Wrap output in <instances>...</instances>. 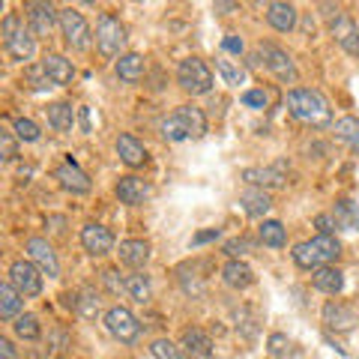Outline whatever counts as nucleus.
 <instances>
[{"mask_svg":"<svg viewBox=\"0 0 359 359\" xmlns=\"http://www.w3.org/2000/svg\"><path fill=\"white\" fill-rule=\"evenodd\" d=\"M287 108L299 123H309V126H327L332 120L330 102L323 99V93L311 87H297L287 93Z\"/></svg>","mask_w":359,"mask_h":359,"instance_id":"1","label":"nucleus"},{"mask_svg":"<svg viewBox=\"0 0 359 359\" xmlns=\"http://www.w3.org/2000/svg\"><path fill=\"white\" fill-rule=\"evenodd\" d=\"M294 264L297 266H302V269H320V266H330L335 257L341 255V243L335 240V237H323V233H318L314 240H309V243H299L294 252Z\"/></svg>","mask_w":359,"mask_h":359,"instance_id":"2","label":"nucleus"},{"mask_svg":"<svg viewBox=\"0 0 359 359\" xmlns=\"http://www.w3.org/2000/svg\"><path fill=\"white\" fill-rule=\"evenodd\" d=\"M0 36H4V48L13 60L25 63L33 57V51H36V36H33V30L25 27V21H21L15 13H9L4 18V30H0Z\"/></svg>","mask_w":359,"mask_h":359,"instance_id":"3","label":"nucleus"},{"mask_svg":"<svg viewBox=\"0 0 359 359\" xmlns=\"http://www.w3.org/2000/svg\"><path fill=\"white\" fill-rule=\"evenodd\" d=\"M177 84L183 87L186 93H192V96H204V93H210V87H212V72H210V66L204 60L186 57V60H180V66H177Z\"/></svg>","mask_w":359,"mask_h":359,"instance_id":"4","label":"nucleus"},{"mask_svg":"<svg viewBox=\"0 0 359 359\" xmlns=\"http://www.w3.org/2000/svg\"><path fill=\"white\" fill-rule=\"evenodd\" d=\"M126 45V27L120 25V18L117 15H111L105 13L102 18H99V25H96V48L102 57H117L120 48Z\"/></svg>","mask_w":359,"mask_h":359,"instance_id":"5","label":"nucleus"},{"mask_svg":"<svg viewBox=\"0 0 359 359\" xmlns=\"http://www.w3.org/2000/svg\"><path fill=\"white\" fill-rule=\"evenodd\" d=\"M60 30L66 36V45L75 51H84L90 39H93V33H90V25L84 21V15L78 13V9H60Z\"/></svg>","mask_w":359,"mask_h":359,"instance_id":"6","label":"nucleus"},{"mask_svg":"<svg viewBox=\"0 0 359 359\" xmlns=\"http://www.w3.org/2000/svg\"><path fill=\"white\" fill-rule=\"evenodd\" d=\"M257 51H261L266 69L273 72L282 84H294L297 81V66H294V60H290V54L285 48H278V45H273V42H261V48Z\"/></svg>","mask_w":359,"mask_h":359,"instance_id":"7","label":"nucleus"},{"mask_svg":"<svg viewBox=\"0 0 359 359\" xmlns=\"http://www.w3.org/2000/svg\"><path fill=\"white\" fill-rule=\"evenodd\" d=\"M9 285H13L21 297H39L42 294V273L33 261H15L9 266Z\"/></svg>","mask_w":359,"mask_h":359,"instance_id":"8","label":"nucleus"},{"mask_svg":"<svg viewBox=\"0 0 359 359\" xmlns=\"http://www.w3.org/2000/svg\"><path fill=\"white\" fill-rule=\"evenodd\" d=\"M105 327H108V332L114 335L117 341H123V344H132L135 339H138V332H141V323L135 320V314H132L129 309H123V306L108 309Z\"/></svg>","mask_w":359,"mask_h":359,"instance_id":"9","label":"nucleus"},{"mask_svg":"<svg viewBox=\"0 0 359 359\" xmlns=\"http://www.w3.org/2000/svg\"><path fill=\"white\" fill-rule=\"evenodd\" d=\"M25 249H27V257H30V261L39 266V273H42V276H48V278H57V276H60L57 255H54V249L48 245V240L30 237V240L25 243Z\"/></svg>","mask_w":359,"mask_h":359,"instance_id":"10","label":"nucleus"},{"mask_svg":"<svg viewBox=\"0 0 359 359\" xmlns=\"http://www.w3.org/2000/svg\"><path fill=\"white\" fill-rule=\"evenodd\" d=\"M25 13L30 21V30L36 36H48L54 30V21H60V13L51 4H45V0H30V4H25Z\"/></svg>","mask_w":359,"mask_h":359,"instance_id":"11","label":"nucleus"},{"mask_svg":"<svg viewBox=\"0 0 359 359\" xmlns=\"http://www.w3.org/2000/svg\"><path fill=\"white\" fill-rule=\"evenodd\" d=\"M81 245H84V252H90L93 257H102L114 249V233H111L105 224L90 222L81 228Z\"/></svg>","mask_w":359,"mask_h":359,"instance_id":"12","label":"nucleus"},{"mask_svg":"<svg viewBox=\"0 0 359 359\" xmlns=\"http://www.w3.org/2000/svg\"><path fill=\"white\" fill-rule=\"evenodd\" d=\"M323 323H327L330 330H335V332H351L359 323V314H356V309L344 306V302L330 299L327 306H323Z\"/></svg>","mask_w":359,"mask_h":359,"instance_id":"13","label":"nucleus"},{"mask_svg":"<svg viewBox=\"0 0 359 359\" xmlns=\"http://www.w3.org/2000/svg\"><path fill=\"white\" fill-rule=\"evenodd\" d=\"M114 192H117V198L123 201V204H129V207H138V204H144V201L150 198V183L147 180H141V177H120L117 180V186H114Z\"/></svg>","mask_w":359,"mask_h":359,"instance_id":"14","label":"nucleus"},{"mask_svg":"<svg viewBox=\"0 0 359 359\" xmlns=\"http://www.w3.org/2000/svg\"><path fill=\"white\" fill-rule=\"evenodd\" d=\"M180 351H183V356H189V359H210L212 341L204 330L189 327V330H183V335H180Z\"/></svg>","mask_w":359,"mask_h":359,"instance_id":"15","label":"nucleus"},{"mask_svg":"<svg viewBox=\"0 0 359 359\" xmlns=\"http://www.w3.org/2000/svg\"><path fill=\"white\" fill-rule=\"evenodd\" d=\"M54 180H57V183L66 189V192H72V195H87V192H90V177H87L72 159L63 162L57 171H54Z\"/></svg>","mask_w":359,"mask_h":359,"instance_id":"16","label":"nucleus"},{"mask_svg":"<svg viewBox=\"0 0 359 359\" xmlns=\"http://www.w3.org/2000/svg\"><path fill=\"white\" fill-rule=\"evenodd\" d=\"M243 180H245V183H252V186H257V189H285L287 174H285V165L249 168V171H243Z\"/></svg>","mask_w":359,"mask_h":359,"instance_id":"17","label":"nucleus"},{"mask_svg":"<svg viewBox=\"0 0 359 359\" xmlns=\"http://www.w3.org/2000/svg\"><path fill=\"white\" fill-rule=\"evenodd\" d=\"M330 30H332L335 42H339L347 54H359V25L351 15H339L330 25Z\"/></svg>","mask_w":359,"mask_h":359,"instance_id":"18","label":"nucleus"},{"mask_svg":"<svg viewBox=\"0 0 359 359\" xmlns=\"http://www.w3.org/2000/svg\"><path fill=\"white\" fill-rule=\"evenodd\" d=\"M42 69L48 72V78L57 87L72 84V78H75V66H72V60H66L63 54H45V57H42Z\"/></svg>","mask_w":359,"mask_h":359,"instance_id":"19","label":"nucleus"},{"mask_svg":"<svg viewBox=\"0 0 359 359\" xmlns=\"http://www.w3.org/2000/svg\"><path fill=\"white\" fill-rule=\"evenodd\" d=\"M266 21L273 25L278 33H287L297 27V6L294 4H266Z\"/></svg>","mask_w":359,"mask_h":359,"instance_id":"20","label":"nucleus"},{"mask_svg":"<svg viewBox=\"0 0 359 359\" xmlns=\"http://www.w3.org/2000/svg\"><path fill=\"white\" fill-rule=\"evenodd\" d=\"M174 114L180 117V123H183V129L189 138H204L207 135V117H204V111L195 108V105H180Z\"/></svg>","mask_w":359,"mask_h":359,"instance_id":"21","label":"nucleus"},{"mask_svg":"<svg viewBox=\"0 0 359 359\" xmlns=\"http://www.w3.org/2000/svg\"><path fill=\"white\" fill-rule=\"evenodd\" d=\"M120 261L132 269H141L150 261V243L147 240H123L120 243Z\"/></svg>","mask_w":359,"mask_h":359,"instance_id":"22","label":"nucleus"},{"mask_svg":"<svg viewBox=\"0 0 359 359\" xmlns=\"http://www.w3.org/2000/svg\"><path fill=\"white\" fill-rule=\"evenodd\" d=\"M222 278L228 287H237V290H245L249 285H255V273L245 261H228L222 269Z\"/></svg>","mask_w":359,"mask_h":359,"instance_id":"23","label":"nucleus"},{"mask_svg":"<svg viewBox=\"0 0 359 359\" xmlns=\"http://www.w3.org/2000/svg\"><path fill=\"white\" fill-rule=\"evenodd\" d=\"M117 153L129 168H141L144 162H147V150H144V144L135 138V135H120L117 138Z\"/></svg>","mask_w":359,"mask_h":359,"instance_id":"24","label":"nucleus"},{"mask_svg":"<svg viewBox=\"0 0 359 359\" xmlns=\"http://www.w3.org/2000/svg\"><path fill=\"white\" fill-rule=\"evenodd\" d=\"M240 204H243V210H245V216L261 219L264 212H269V207H273V198H269L264 189L252 186V189H245V192L240 195Z\"/></svg>","mask_w":359,"mask_h":359,"instance_id":"25","label":"nucleus"},{"mask_svg":"<svg viewBox=\"0 0 359 359\" xmlns=\"http://www.w3.org/2000/svg\"><path fill=\"white\" fill-rule=\"evenodd\" d=\"M311 285L323 290V294H341V287H344V276H341V269H335V266H320V269H314L311 273Z\"/></svg>","mask_w":359,"mask_h":359,"instance_id":"26","label":"nucleus"},{"mask_svg":"<svg viewBox=\"0 0 359 359\" xmlns=\"http://www.w3.org/2000/svg\"><path fill=\"white\" fill-rule=\"evenodd\" d=\"M21 306H25V297L18 294L13 285H0V318L4 320H13L21 314Z\"/></svg>","mask_w":359,"mask_h":359,"instance_id":"27","label":"nucleus"},{"mask_svg":"<svg viewBox=\"0 0 359 359\" xmlns=\"http://www.w3.org/2000/svg\"><path fill=\"white\" fill-rule=\"evenodd\" d=\"M117 78L126 84H135L144 78V57L141 54H123L117 60Z\"/></svg>","mask_w":359,"mask_h":359,"instance_id":"28","label":"nucleus"},{"mask_svg":"<svg viewBox=\"0 0 359 359\" xmlns=\"http://www.w3.org/2000/svg\"><path fill=\"white\" fill-rule=\"evenodd\" d=\"M45 111H48V123H51V129H54V132H69V129H72V120H75L72 105L54 102V105H48Z\"/></svg>","mask_w":359,"mask_h":359,"instance_id":"29","label":"nucleus"},{"mask_svg":"<svg viewBox=\"0 0 359 359\" xmlns=\"http://www.w3.org/2000/svg\"><path fill=\"white\" fill-rule=\"evenodd\" d=\"M335 138H341L347 147L359 153V117H341L335 123Z\"/></svg>","mask_w":359,"mask_h":359,"instance_id":"30","label":"nucleus"},{"mask_svg":"<svg viewBox=\"0 0 359 359\" xmlns=\"http://www.w3.org/2000/svg\"><path fill=\"white\" fill-rule=\"evenodd\" d=\"M257 233H261V243L269 245V249H282V245L287 243V233H285V228H282V222H273V219L264 222Z\"/></svg>","mask_w":359,"mask_h":359,"instance_id":"31","label":"nucleus"},{"mask_svg":"<svg viewBox=\"0 0 359 359\" xmlns=\"http://www.w3.org/2000/svg\"><path fill=\"white\" fill-rule=\"evenodd\" d=\"M335 224H341V228H347V231H356L359 228V212H356V207H353V201H339L335 204Z\"/></svg>","mask_w":359,"mask_h":359,"instance_id":"32","label":"nucleus"},{"mask_svg":"<svg viewBox=\"0 0 359 359\" xmlns=\"http://www.w3.org/2000/svg\"><path fill=\"white\" fill-rule=\"evenodd\" d=\"M13 330L18 339H27V341H36L39 339V320H36V314H18L15 323H13Z\"/></svg>","mask_w":359,"mask_h":359,"instance_id":"33","label":"nucleus"},{"mask_svg":"<svg viewBox=\"0 0 359 359\" xmlns=\"http://www.w3.org/2000/svg\"><path fill=\"white\" fill-rule=\"evenodd\" d=\"M126 290L129 294L138 299V302H144V299H150V276H144V273H129L126 276Z\"/></svg>","mask_w":359,"mask_h":359,"instance_id":"34","label":"nucleus"},{"mask_svg":"<svg viewBox=\"0 0 359 359\" xmlns=\"http://www.w3.org/2000/svg\"><path fill=\"white\" fill-rule=\"evenodd\" d=\"M75 311L81 314V318H96L99 314V297L90 287H84L81 294H78V309Z\"/></svg>","mask_w":359,"mask_h":359,"instance_id":"35","label":"nucleus"},{"mask_svg":"<svg viewBox=\"0 0 359 359\" xmlns=\"http://www.w3.org/2000/svg\"><path fill=\"white\" fill-rule=\"evenodd\" d=\"M216 69H219V75L224 78V84H243V81H245L243 66H233L231 60H216Z\"/></svg>","mask_w":359,"mask_h":359,"instance_id":"36","label":"nucleus"},{"mask_svg":"<svg viewBox=\"0 0 359 359\" xmlns=\"http://www.w3.org/2000/svg\"><path fill=\"white\" fill-rule=\"evenodd\" d=\"M266 351H269V356H273V359H285L290 353V339H287V335H282V332H273V335H269V341H266Z\"/></svg>","mask_w":359,"mask_h":359,"instance_id":"37","label":"nucleus"},{"mask_svg":"<svg viewBox=\"0 0 359 359\" xmlns=\"http://www.w3.org/2000/svg\"><path fill=\"white\" fill-rule=\"evenodd\" d=\"M153 356L156 359H183V351H180L174 341H168V339H156L153 341Z\"/></svg>","mask_w":359,"mask_h":359,"instance_id":"38","label":"nucleus"},{"mask_svg":"<svg viewBox=\"0 0 359 359\" xmlns=\"http://www.w3.org/2000/svg\"><path fill=\"white\" fill-rule=\"evenodd\" d=\"M13 132L18 135L21 141H39V126L33 120H25V117H18L13 123Z\"/></svg>","mask_w":359,"mask_h":359,"instance_id":"39","label":"nucleus"},{"mask_svg":"<svg viewBox=\"0 0 359 359\" xmlns=\"http://www.w3.org/2000/svg\"><path fill=\"white\" fill-rule=\"evenodd\" d=\"M18 135H13L9 129H0V153H4V159L6 162H13L15 156H18V144H15Z\"/></svg>","mask_w":359,"mask_h":359,"instance_id":"40","label":"nucleus"},{"mask_svg":"<svg viewBox=\"0 0 359 359\" xmlns=\"http://www.w3.org/2000/svg\"><path fill=\"white\" fill-rule=\"evenodd\" d=\"M27 84H30L33 90H48L54 81H51L48 72H45L42 63H39V66H30V69H27Z\"/></svg>","mask_w":359,"mask_h":359,"instance_id":"41","label":"nucleus"},{"mask_svg":"<svg viewBox=\"0 0 359 359\" xmlns=\"http://www.w3.org/2000/svg\"><path fill=\"white\" fill-rule=\"evenodd\" d=\"M162 135H165L168 141H183V138H189L186 129H183V123H180L177 114H174V117H168V120L162 123Z\"/></svg>","mask_w":359,"mask_h":359,"instance_id":"42","label":"nucleus"},{"mask_svg":"<svg viewBox=\"0 0 359 359\" xmlns=\"http://www.w3.org/2000/svg\"><path fill=\"white\" fill-rule=\"evenodd\" d=\"M266 102H269V96L264 93V90H245V93H243V105L245 108L261 111V108H266Z\"/></svg>","mask_w":359,"mask_h":359,"instance_id":"43","label":"nucleus"},{"mask_svg":"<svg viewBox=\"0 0 359 359\" xmlns=\"http://www.w3.org/2000/svg\"><path fill=\"white\" fill-rule=\"evenodd\" d=\"M102 282L111 294H120V290H126V278H120L117 269H102Z\"/></svg>","mask_w":359,"mask_h":359,"instance_id":"44","label":"nucleus"},{"mask_svg":"<svg viewBox=\"0 0 359 359\" xmlns=\"http://www.w3.org/2000/svg\"><path fill=\"white\" fill-rule=\"evenodd\" d=\"M314 224H318V231L323 233V237H332V228H335V219L327 216V212H320L318 219H314Z\"/></svg>","mask_w":359,"mask_h":359,"instance_id":"45","label":"nucleus"},{"mask_svg":"<svg viewBox=\"0 0 359 359\" xmlns=\"http://www.w3.org/2000/svg\"><path fill=\"white\" fill-rule=\"evenodd\" d=\"M245 249H249V243H245V240H231L228 245H224V252H228L233 261H237V255H243Z\"/></svg>","mask_w":359,"mask_h":359,"instance_id":"46","label":"nucleus"},{"mask_svg":"<svg viewBox=\"0 0 359 359\" xmlns=\"http://www.w3.org/2000/svg\"><path fill=\"white\" fill-rule=\"evenodd\" d=\"M210 240H219V228H212V231H201V233H195V245H204V243H210Z\"/></svg>","mask_w":359,"mask_h":359,"instance_id":"47","label":"nucleus"},{"mask_svg":"<svg viewBox=\"0 0 359 359\" xmlns=\"http://www.w3.org/2000/svg\"><path fill=\"white\" fill-rule=\"evenodd\" d=\"M0 359H15V347L9 339H0Z\"/></svg>","mask_w":359,"mask_h":359,"instance_id":"48","label":"nucleus"},{"mask_svg":"<svg viewBox=\"0 0 359 359\" xmlns=\"http://www.w3.org/2000/svg\"><path fill=\"white\" fill-rule=\"evenodd\" d=\"M224 51H233V54H240V51H243V39H240V36H233V33H231V36L224 39Z\"/></svg>","mask_w":359,"mask_h":359,"instance_id":"49","label":"nucleus"},{"mask_svg":"<svg viewBox=\"0 0 359 359\" xmlns=\"http://www.w3.org/2000/svg\"><path fill=\"white\" fill-rule=\"evenodd\" d=\"M81 129L90 132V111L87 108H81Z\"/></svg>","mask_w":359,"mask_h":359,"instance_id":"50","label":"nucleus"},{"mask_svg":"<svg viewBox=\"0 0 359 359\" xmlns=\"http://www.w3.org/2000/svg\"><path fill=\"white\" fill-rule=\"evenodd\" d=\"M219 13H231V9H237V4H216Z\"/></svg>","mask_w":359,"mask_h":359,"instance_id":"51","label":"nucleus"}]
</instances>
